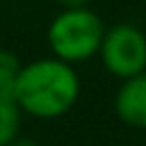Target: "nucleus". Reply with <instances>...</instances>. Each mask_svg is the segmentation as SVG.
<instances>
[{"label":"nucleus","instance_id":"1","mask_svg":"<svg viewBox=\"0 0 146 146\" xmlns=\"http://www.w3.org/2000/svg\"><path fill=\"white\" fill-rule=\"evenodd\" d=\"M11 96L23 114L34 119H57L66 114L80 96L75 68L59 57H43L21 66Z\"/></svg>","mask_w":146,"mask_h":146},{"label":"nucleus","instance_id":"2","mask_svg":"<svg viewBox=\"0 0 146 146\" xmlns=\"http://www.w3.org/2000/svg\"><path fill=\"white\" fill-rule=\"evenodd\" d=\"M105 34V25L96 11L89 7L62 9L50 27H48V43L55 57L75 64L94 57L100 48Z\"/></svg>","mask_w":146,"mask_h":146},{"label":"nucleus","instance_id":"3","mask_svg":"<svg viewBox=\"0 0 146 146\" xmlns=\"http://www.w3.org/2000/svg\"><path fill=\"white\" fill-rule=\"evenodd\" d=\"M98 52L103 66L114 78L125 80L146 71V34L130 23H119L105 30Z\"/></svg>","mask_w":146,"mask_h":146},{"label":"nucleus","instance_id":"4","mask_svg":"<svg viewBox=\"0 0 146 146\" xmlns=\"http://www.w3.org/2000/svg\"><path fill=\"white\" fill-rule=\"evenodd\" d=\"M114 110L123 123L146 128V71L123 80L114 96Z\"/></svg>","mask_w":146,"mask_h":146},{"label":"nucleus","instance_id":"5","mask_svg":"<svg viewBox=\"0 0 146 146\" xmlns=\"http://www.w3.org/2000/svg\"><path fill=\"white\" fill-rule=\"evenodd\" d=\"M21 107L11 94L0 91V146H7L21 130Z\"/></svg>","mask_w":146,"mask_h":146},{"label":"nucleus","instance_id":"6","mask_svg":"<svg viewBox=\"0 0 146 146\" xmlns=\"http://www.w3.org/2000/svg\"><path fill=\"white\" fill-rule=\"evenodd\" d=\"M21 71V62L11 50L0 48V91L2 94H11L14 80Z\"/></svg>","mask_w":146,"mask_h":146},{"label":"nucleus","instance_id":"7","mask_svg":"<svg viewBox=\"0 0 146 146\" xmlns=\"http://www.w3.org/2000/svg\"><path fill=\"white\" fill-rule=\"evenodd\" d=\"M7 146H39V144H36L34 139H30V137H18V135H16Z\"/></svg>","mask_w":146,"mask_h":146},{"label":"nucleus","instance_id":"8","mask_svg":"<svg viewBox=\"0 0 146 146\" xmlns=\"http://www.w3.org/2000/svg\"><path fill=\"white\" fill-rule=\"evenodd\" d=\"M59 5L64 9H75V7H87L89 0H59Z\"/></svg>","mask_w":146,"mask_h":146}]
</instances>
